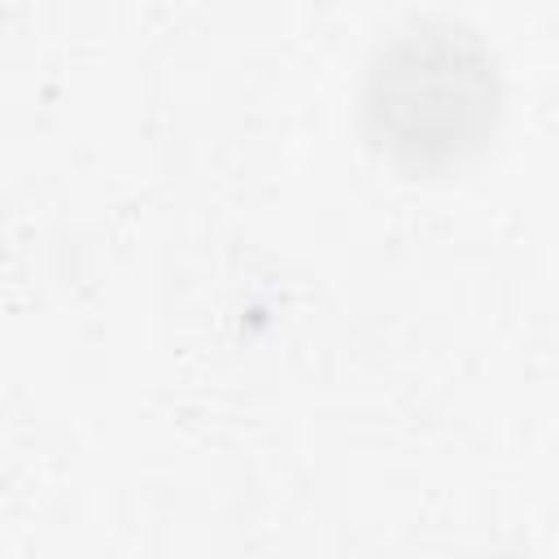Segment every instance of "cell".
<instances>
[{"label":"cell","instance_id":"cell-1","mask_svg":"<svg viewBox=\"0 0 559 559\" xmlns=\"http://www.w3.org/2000/svg\"><path fill=\"white\" fill-rule=\"evenodd\" d=\"M502 66L463 22L419 17L376 44L358 83L362 140L406 175L472 162L502 122Z\"/></svg>","mask_w":559,"mask_h":559}]
</instances>
